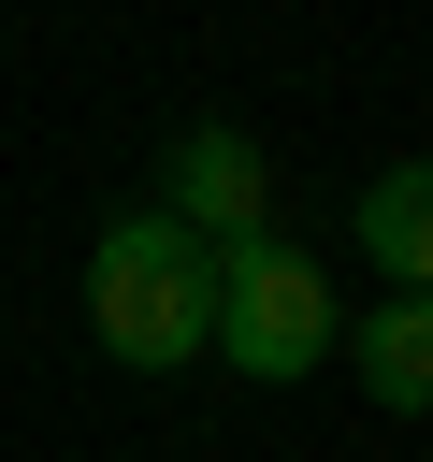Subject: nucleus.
I'll return each instance as SVG.
<instances>
[{"label":"nucleus","instance_id":"nucleus-1","mask_svg":"<svg viewBox=\"0 0 433 462\" xmlns=\"http://www.w3.org/2000/svg\"><path fill=\"white\" fill-rule=\"evenodd\" d=\"M87 346L130 361V375H173L216 346V245L159 202H115L87 231Z\"/></svg>","mask_w":433,"mask_h":462},{"label":"nucleus","instance_id":"nucleus-5","mask_svg":"<svg viewBox=\"0 0 433 462\" xmlns=\"http://www.w3.org/2000/svg\"><path fill=\"white\" fill-rule=\"evenodd\" d=\"M346 245H361L390 289H419V303H433V159H390V173H361V202H346Z\"/></svg>","mask_w":433,"mask_h":462},{"label":"nucleus","instance_id":"nucleus-3","mask_svg":"<svg viewBox=\"0 0 433 462\" xmlns=\"http://www.w3.org/2000/svg\"><path fill=\"white\" fill-rule=\"evenodd\" d=\"M159 217H188L202 245H231V231H274V159L231 130V116H188L173 144H159V188H144Z\"/></svg>","mask_w":433,"mask_h":462},{"label":"nucleus","instance_id":"nucleus-4","mask_svg":"<svg viewBox=\"0 0 433 462\" xmlns=\"http://www.w3.org/2000/svg\"><path fill=\"white\" fill-rule=\"evenodd\" d=\"M346 375H361V404H390V419H433V303L419 289H390L375 318H346V346H332Z\"/></svg>","mask_w":433,"mask_h":462},{"label":"nucleus","instance_id":"nucleus-2","mask_svg":"<svg viewBox=\"0 0 433 462\" xmlns=\"http://www.w3.org/2000/svg\"><path fill=\"white\" fill-rule=\"evenodd\" d=\"M332 346H346V289L318 274V245L231 231V245H216V361H231L245 390H303Z\"/></svg>","mask_w":433,"mask_h":462}]
</instances>
